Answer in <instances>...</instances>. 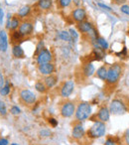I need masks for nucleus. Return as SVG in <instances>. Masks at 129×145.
<instances>
[{"label":"nucleus","mask_w":129,"mask_h":145,"mask_svg":"<svg viewBox=\"0 0 129 145\" xmlns=\"http://www.w3.org/2000/svg\"><path fill=\"white\" fill-rule=\"evenodd\" d=\"M123 69L122 66L119 64H114L111 65L109 67V69H107V77H106V82L107 85L110 86H115L120 80V77L122 75Z\"/></svg>","instance_id":"f257e3e1"},{"label":"nucleus","mask_w":129,"mask_h":145,"mask_svg":"<svg viewBox=\"0 0 129 145\" xmlns=\"http://www.w3.org/2000/svg\"><path fill=\"white\" fill-rule=\"evenodd\" d=\"M106 132V125L104 122L99 120H94L93 124L91 126V128L87 130V136L91 139L99 138V137L104 136Z\"/></svg>","instance_id":"f03ea898"},{"label":"nucleus","mask_w":129,"mask_h":145,"mask_svg":"<svg viewBox=\"0 0 129 145\" xmlns=\"http://www.w3.org/2000/svg\"><path fill=\"white\" fill-rule=\"evenodd\" d=\"M76 118L78 121H83L89 118L91 115V105L87 101H83L78 105L77 109H76Z\"/></svg>","instance_id":"7ed1b4c3"},{"label":"nucleus","mask_w":129,"mask_h":145,"mask_svg":"<svg viewBox=\"0 0 129 145\" xmlns=\"http://www.w3.org/2000/svg\"><path fill=\"white\" fill-rule=\"evenodd\" d=\"M108 108L110 113L113 115H123L128 110V107H127L126 103L119 99H112L110 101V105H109Z\"/></svg>","instance_id":"20e7f679"},{"label":"nucleus","mask_w":129,"mask_h":145,"mask_svg":"<svg viewBox=\"0 0 129 145\" xmlns=\"http://www.w3.org/2000/svg\"><path fill=\"white\" fill-rule=\"evenodd\" d=\"M60 111H61V115L63 117L69 118V117L73 116L74 113H76V105L73 101H66L61 106Z\"/></svg>","instance_id":"39448f33"},{"label":"nucleus","mask_w":129,"mask_h":145,"mask_svg":"<svg viewBox=\"0 0 129 145\" xmlns=\"http://www.w3.org/2000/svg\"><path fill=\"white\" fill-rule=\"evenodd\" d=\"M20 99L24 103L28 105H35L37 101V97L33 91H29V89H22L20 91Z\"/></svg>","instance_id":"423d86ee"},{"label":"nucleus","mask_w":129,"mask_h":145,"mask_svg":"<svg viewBox=\"0 0 129 145\" xmlns=\"http://www.w3.org/2000/svg\"><path fill=\"white\" fill-rule=\"evenodd\" d=\"M74 89H75V82L72 81V80L67 81L66 83H64L63 87L61 88V95L64 99L69 97L74 93Z\"/></svg>","instance_id":"0eeeda50"},{"label":"nucleus","mask_w":129,"mask_h":145,"mask_svg":"<svg viewBox=\"0 0 129 145\" xmlns=\"http://www.w3.org/2000/svg\"><path fill=\"white\" fill-rule=\"evenodd\" d=\"M52 60H53L52 53L49 50H47V49H43V50L37 55V63H38V65L51 63Z\"/></svg>","instance_id":"6e6552de"},{"label":"nucleus","mask_w":129,"mask_h":145,"mask_svg":"<svg viewBox=\"0 0 129 145\" xmlns=\"http://www.w3.org/2000/svg\"><path fill=\"white\" fill-rule=\"evenodd\" d=\"M85 134V128H83V124L81 122L76 123L73 126V130H72V136H73L74 139H77V140H79L81 139Z\"/></svg>","instance_id":"1a4fd4ad"},{"label":"nucleus","mask_w":129,"mask_h":145,"mask_svg":"<svg viewBox=\"0 0 129 145\" xmlns=\"http://www.w3.org/2000/svg\"><path fill=\"white\" fill-rule=\"evenodd\" d=\"M38 71L41 75L43 76H50L53 75V72L55 71V66L52 63H47V64H42L39 65Z\"/></svg>","instance_id":"9d476101"},{"label":"nucleus","mask_w":129,"mask_h":145,"mask_svg":"<svg viewBox=\"0 0 129 145\" xmlns=\"http://www.w3.org/2000/svg\"><path fill=\"white\" fill-rule=\"evenodd\" d=\"M72 16H73V19L75 21H77L78 23L83 22V21H85L87 19V12L83 8H77L73 11L72 13Z\"/></svg>","instance_id":"9b49d317"},{"label":"nucleus","mask_w":129,"mask_h":145,"mask_svg":"<svg viewBox=\"0 0 129 145\" xmlns=\"http://www.w3.org/2000/svg\"><path fill=\"white\" fill-rule=\"evenodd\" d=\"M95 115H96V117L98 118L99 121H102V122H107V121L109 120V118H110V111H109L108 107L102 106Z\"/></svg>","instance_id":"f8f14e48"},{"label":"nucleus","mask_w":129,"mask_h":145,"mask_svg":"<svg viewBox=\"0 0 129 145\" xmlns=\"http://www.w3.org/2000/svg\"><path fill=\"white\" fill-rule=\"evenodd\" d=\"M33 24L31 22H23L19 26V33L22 35V37L28 36V35L32 34L33 32Z\"/></svg>","instance_id":"ddd939ff"},{"label":"nucleus","mask_w":129,"mask_h":145,"mask_svg":"<svg viewBox=\"0 0 129 145\" xmlns=\"http://www.w3.org/2000/svg\"><path fill=\"white\" fill-rule=\"evenodd\" d=\"M20 20L17 17H11L10 14H8V21H7L6 28L9 30H16L20 26Z\"/></svg>","instance_id":"4468645a"},{"label":"nucleus","mask_w":129,"mask_h":145,"mask_svg":"<svg viewBox=\"0 0 129 145\" xmlns=\"http://www.w3.org/2000/svg\"><path fill=\"white\" fill-rule=\"evenodd\" d=\"M8 49V38L5 31H0V52H6Z\"/></svg>","instance_id":"2eb2a0df"},{"label":"nucleus","mask_w":129,"mask_h":145,"mask_svg":"<svg viewBox=\"0 0 129 145\" xmlns=\"http://www.w3.org/2000/svg\"><path fill=\"white\" fill-rule=\"evenodd\" d=\"M93 28V25L91 22H89V21H83V22L78 23V29L81 33H85V34H87L91 29Z\"/></svg>","instance_id":"dca6fc26"},{"label":"nucleus","mask_w":129,"mask_h":145,"mask_svg":"<svg viewBox=\"0 0 129 145\" xmlns=\"http://www.w3.org/2000/svg\"><path fill=\"white\" fill-rule=\"evenodd\" d=\"M57 83H58V79H57V77L54 75L47 76L44 80V84L46 85L47 89H52V88H54L55 86L57 85Z\"/></svg>","instance_id":"f3484780"},{"label":"nucleus","mask_w":129,"mask_h":145,"mask_svg":"<svg viewBox=\"0 0 129 145\" xmlns=\"http://www.w3.org/2000/svg\"><path fill=\"white\" fill-rule=\"evenodd\" d=\"M95 72V69H94V66L93 65V63H87L83 66V75L85 76L87 78H89L94 74Z\"/></svg>","instance_id":"a211bd4d"},{"label":"nucleus","mask_w":129,"mask_h":145,"mask_svg":"<svg viewBox=\"0 0 129 145\" xmlns=\"http://www.w3.org/2000/svg\"><path fill=\"white\" fill-rule=\"evenodd\" d=\"M53 5V0H39L38 1V6L42 10H48L52 7Z\"/></svg>","instance_id":"6ab92c4d"},{"label":"nucleus","mask_w":129,"mask_h":145,"mask_svg":"<svg viewBox=\"0 0 129 145\" xmlns=\"http://www.w3.org/2000/svg\"><path fill=\"white\" fill-rule=\"evenodd\" d=\"M12 54H13V56L16 57V58H23L25 55L24 50H23L20 45H15V46H13Z\"/></svg>","instance_id":"aec40b11"},{"label":"nucleus","mask_w":129,"mask_h":145,"mask_svg":"<svg viewBox=\"0 0 129 145\" xmlns=\"http://www.w3.org/2000/svg\"><path fill=\"white\" fill-rule=\"evenodd\" d=\"M57 37H58L60 40L66 41V42H70V41L72 40V37H71V35H70L69 31H60V32H58V34H57Z\"/></svg>","instance_id":"412c9836"},{"label":"nucleus","mask_w":129,"mask_h":145,"mask_svg":"<svg viewBox=\"0 0 129 145\" xmlns=\"http://www.w3.org/2000/svg\"><path fill=\"white\" fill-rule=\"evenodd\" d=\"M96 75H97V78L100 79L101 81H105L106 80V77H107V69L105 68V66H102L97 70L96 72Z\"/></svg>","instance_id":"4be33fe9"},{"label":"nucleus","mask_w":129,"mask_h":145,"mask_svg":"<svg viewBox=\"0 0 129 145\" xmlns=\"http://www.w3.org/2000/svg\"><path fill=\"white\" fill-rule=\"evenodd\" d=\"M31 11V7L29 5H25V6H22L18 11V16L20 18H24V17L28 16L29 13Z\"/></svg>","instance_id":"5701e85b"},{"label":"nucleus","mask_w":129,"mask_h":145,"mask_svg":"<svg viewBox=\"0 0 129 145\" xmlns=\"http://www.w3.org/2000/svg\"><path fill=\"white\" fill-rule=\"evenodd\" d=\"M95 43H96L97 45H98L99 47H100L101 49H103L104 51H106L107 49H108L109 45L108 43H107V41L105 40L104 38H102V37H97L96 40H95Z\"/></svg>","instance_id":"b1692460"},{"label":"nucleus","mask_w":129,"mask_h":145,"mask_svg":"<svg viewBox=\"0 0 129 145\" xmlns=\"http://www.w3.org/2000/svg\"><path fill=\"white\" fill-rule=\"evenodd\" d=\"M35 89H36L37 91H39V93H45L47 91L46 85H45L44 83H42V82H37V83L35 84Z\"/></svg>","instance_id":"393cba45"},{"label":"nucleus","mask_w":129,"mask_h":145,"mask_svg":"<svg viewBox=\"0 0 129 145\" xmlns=\"http://www.w3.org/2000/svg\"><path fill=\"white\" fill-rule=\"evenodd\" d=\"M10 85H9V82H6V84L4 85V87L0 89V95H3V97H6L10 93Z\"/></svg>","instance_id":"a878e982"},{"label":"nucleus","mask_w":129,"mask_h":145,"mask_svg":"<svg viewBox=\"0 0 129 145\" xmlns=\"http://www.w3.org/2000/svg\"><path fill=\"white\" fill-rule=\"evenodd\" d=\"M57 2L59 3L61 8H66V7L71 5L72 0H57Z\"/></svg>","instance_id":"bb28decb"},{"label":"nucleus","mask_w":129,"mask_h":145,"mask_svg":"<svg viewBox=\"0 0 129 145\" xmlns=\"http://www.w3.org/2000/svg\"><path fill=\"white\" fill-rule=\"evenodd\" d=\"M10 112L12 115H19L21 113V109L19 108L17 105H13V106H11V108H10Z\"/></svg>","instance_id":"cd10ccee"},{"label":"nucleus","mask_w":129,"mask_h":145,"mask_svg":"<svg viewBox=\"0 0 129 145\" xmlns=\"http://www.w3.org/2000/svg\"><path fill=\"white\" fill-rule=\"evenodd\" d=\"M39 134H40V136H41V137H49V136H51L52 132H51V131L49 130V129L44 128V129H42V130H40Z\"/></svg>","instance_id":"c85d7f7f"},{"label":"nucleus","mask_w":129,"mask_h":145,"mask_svg":"<svg viewBox=\"0 0 129 145\" xmlns=\"http://www.w3.org/2000/svg\"><path fill=\"white\" fill-rule=\"evenodd\" d=\"M69 32H70V35H71L72 39H73L74 41H76L78 38H79V34H78V33L76 32L75 29L71 28V29H70V30H69Z\"/></svg>","instance_id":"c756f323"},{"label":"nucleus","mask_w":129,"mask_h":145,"mask_svg":"<svg viewBox=\"0 0 129 145\" xmlns=\"http://www.w3.org/2000/svg\"><path fill=\"white\" fill-rule=\"evenodd\" d=\"M48 122L51 124V126H53V127H56V126H58V124H59V122H58V120H57L56 118H54V117H49V119H48Z\"/></svg>","instance_id":"7c9ffc66"},{"label":"nucleus","mask_w":129,"mask_h":145,"mask_svg":"<svg viewBox=\"0 0 129 145\" xmlns=\"http://www.w3.org/2000/svg\"><path fill=\"white\" fill-rule=\"evenodd\" d=\"M120 11L122 13H124L125 15H129V5H122V6L120 7Z\"/></svg>","instance_id":"2f4dec72"},{"label":"nucleus","mask_w":129,"mask_h":145,"mask_svg":"<svg viewBox=\"0 0 129 145\" xmlns=\"http://www.w3.org/2000/svg\"><path fill=\"white\" fill-rule=\"evenodd\" d=\"M12 38H13V40L18 41V40H20V39L22 38V35L19 33V31H14V32H13V34H12Z\"/></svg>","instance_id":"473e14b6"},{"label":"nucleus","mask_w":129,"mask_h":145,"mask_svg":"<svg viewBox=\"0 0 129 145\" xmlns=\"http://www.w3.org/2000/svg\"><path fill=\"white\" fill-rule=\"evenodd\" d=\"M43 49H44V43H43V42H40V43L38 44V46H37V50H36V52H35V55L37 56V55H38L39 53H40L41 51L43 50Z\"/></svg>","instance_id":"72a5a7b5"},{"label":"nucleus","mask_w":129,"mask_h":145,"mask_svg":"<svg viewBox=\"0 0 129 145\" xmlns=\"http://www.w3.org/2000/svg\"><path fill=\"white\" fill-rule=\"evenodd\" d=\"M104 145H117V144H116V142H115L114 139L108 137V138L105 140V144Z\"/></svg>","instance_id":"f704fd0d"},{"label":"nucleus","mask_w":129,"mask_h":145,"mask_svg":"<svg viewBox=\"0 0 129 145\" xmlns=\"http://www.w3.org/2000/svg\"><path fill=\"white\" fill-rule=\"evenodd\" d=\"M124 141H125V144L129 145V128L124 133Z\"/></svg>","instance_id":"c9c22d12"},{"label":"nucleus","mask_w":129,"mask_h":145,"mask_svg":"<svg viewBox=\"0 0 129 145\" xmlns=\"http://www.w3.org/2000/svg\"><path fill=\"white\" fill-rule=\"evenodd\" d=\"M97 5H98L99 7H101V8H103L104 10H106V11H112V9L110 8L109 6H107V5H105V4H102V3H97Z\"/></svg>","instance_id":"e433bc0d"},{"label":"nucleus","mask_w":129,"mask_h":145,"mask_svg":"<svg viewBox=\"0 0 129 145\" xmlns=\"http://www.w3.org/2000/svg\"><path fill=\"white\" fill-rule=\"evenodd\" d=\"M4 87V77H3L2 72H0V89Z\"/></svg>","instance_id":"4c0bfd02"},{"label":"nucleus","mask_w":129,"mask_h":145,"mask_svg":"<svg viewBox=\"0 0 129 145\" xmlns=\"http://www.w3.org/2000/svg\"><path fill=\"white\" fill-rule=\"evenodd\" d=\"M3 19H4V12H3V9L0 7V25L3 23Z\"/></svg>","instance_id":"58836bf2"},{"label":"nucleus","mask_w":129,"mask_h":145,"mask_svg":"<svg viewBox=\"0 0 129 145\" xmlns=\"http://www.w3.org/2000/svg\"><path fill=\"white\" fill-rule=\"evenodd\" d=\"M9 141L6 138H0V145H8Z\"/></svg>","instance_id":"ea45409f"},{"label":"nucleus","mask_w":129,"mask_h":145,"mask_svg":"<svg viewBox=\"0 0 129 145\" xmlns=\"http://www.w3.org/2000/svg\"><path fill=\"white\" fill-rule=\"evenodd\" d=\"M6 107V105H5V103H4V101H0V111L2 110L3 108H5Z\"/></svg>","instance_id":"a19ab883"},{"label":"nucleus","mask_w":129,"mask_h":145,"mask_svg":"<svg viewBox=\"0 0 129 145\" xmlns=\"http://www.w3.org/2000/svg\"><path fill=\"white\" fill-rule=\"evenodd\" d=\"M0 114L2 115V116H5V115L7 114V109H6V107H5V108H3L2 110L0 111Z\"/></svg>","instance_id":"79ce46f5"},{"label":"nucleus","mask_w":129,"mask_h":145,"mask_svg":"<svg viewBox=\"0 0 129 145\" xmlns=\"http://www.w3.org/2000/svg\"><path fill=\"white\" fill-rule=\"evenodd\" d=\"M11 145H19V144H17V143H12Z\"/></svg>","instance_id":"37998d69"},{"label":"nucleus","mask_w":129,"mask_h":145,"mask_svg":"<svg viewBox=\"0 0 129 145\" xmlns=\"http://www.w3.org/2000/svg\"><path fill=\"white\" fill-rule=\"evenodd\" d=\"M114 1H116V0H114Z\"/></svg>","instance_id":"c03bdc74"}]
</instances>
